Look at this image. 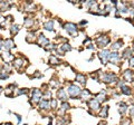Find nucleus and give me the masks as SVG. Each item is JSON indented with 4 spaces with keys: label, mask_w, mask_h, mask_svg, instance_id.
Wrapping results in <instances>:
<instances>
[{
    "label": "nucleus",
    "mask_w": 134,
    "mask_h": 125,
    "mask_svg": "<svg viewBox=\"0 0 134 125\" xmlns=\"http://www.w3.org/2000/svg\"><path fill=\"white\" fill-rule=\"evenodd\" d=\"M100 81L104 82L105 84H110V83H114L117 81V77L114 73H104L100 76Z\"/></svg>",
    "instance_id": "nucleus-1"
},
{
    "label": "nucleus",
    "mask_w": 134,
    "mask_h": 125,
    "mask_svg": "<svg viewBox=\"0 0 134 125\" xmlns=\"http://www.w3.org/2000/svg\"><path fill=\"white\" fill-rule=\"evenodd\" d=\"M67 90H68L69 96L73 97V98H76V97H78V96H81V93H82V90H81L79 87L76 86V85H74V84L69 85L68 88H67Z\"/></svg>",
    "instance_id": "nucleus-2"
},
{
    "label": "nucleus",
    "mask_w": 134,
    "mask_h": 125,
    "mask_svg": "<svg viewBox=\"0 0 134 125\" xmlns=\"http://www.w3.org/2000/svg\"><path fill=\"white\" fill-rule=\"evenodd\" d=\"M64 27H65V30L69 34L70 36H76L77 35L78 28H77V26L75 24H73V22H66Z\"/></svg>",
    "instance_id": "nucleus-3"
},
{
    "label": "nucleus",
    "mask_w": 134,
    "mask_h": 125,
    "mask_svg": "<svg viewBox=\"0 0 134 125\" xmlns=\"http://www.w3.org/2000/svg\"><path fill=\"white\" fill-rule=\"evenodd\" d=\"M121 60V56L117 51H112L110 52V57H109V62H111V64L113 65H118Z\"/></svg>",
    "instance_id": "nucleus-4"
},
{
    "label": "nucleus",
    "mask_w": 134,
    "mask_h": 125,
    "mask_svg": "<svg viewBox=\"0 0 134 125\" xmlns=\"http://www.w3.org/2000/svg\"><path fill=\"white\" fill-rule=\"evenodd\" d=\"M110 50H107V49H103V50L99 51L98 54V57L100 59V62H102L103 65H106L107 62H109V57H110Z\"/></svg>",
    "instance_id": "nucleus-5"
},
{
    "label": "nucleus",
    "mask_w": 134,
    "mask_h": 125,
    "mask_svg": "<svg viewBox=\"0 0 134 125\" xmlns=\"http://www.w3.org/2000/svg\"><path fill=\"white\" fill-rule=\"evenodd\" d=\"M110 43V38L107 36H100L96 39V44L98 45V47H105Z\"/></svg>",
    "instance_id": "nucleus-6"
},
{
    "label": "nucleus",
    "mask_w": 134,
    "mask_h": 125,
    "mask_svg": "<svg viewBox=\"0 0 134 125\" xmlns=\"http://www.w3.org/2000/svg\"><path fill=\"white\" fill-rule=\"evenodd\" d=\"M16 46H15V41L14 39H11V38H7L3 40V48H5V50L6 51H9L10 49H12L15 48Z\"/></svg>",
    "instance_id": "nucleus-7"
},
{
    "label": "nucleus",
    "mask_w": 134,
    "mask_h": 125,
    "mask_svg": "<svg viewBox=\"0 0 134 125\" xmlns=\"http://www.w3.org/2000/svg\"><path fill=\"white\" fill-rule=\"evenodd\" d=\"M88 106H89V108L94 109L95 112H97V111H99V109H100V104H99V102L96 100V98L89 100L88 101Z\"/></svg>",
    "instance_id": "nucleus-8"
},
{
    "label": "nucleus",
    "mask_w": 134,
    "mask_h": 125,
    "mask_svg": "<svg viewBox=\"0 0 134 125\" xmlns=\"http://www.w3.org/2000/svg\"><path fill=\"white\" fill-rule=\"evenodd\" d=\"M31 98L34 102H39L40 98H42V92L38 88H34L31 90Z\"/></svg>",
    "instance_id": "nucleus-9"
},
{
    "label": "nucleus",
    "mask_w": 134,
    "mask_h": 125,
    "mask_svg": "<svg viewBox=\"0 0 134 125\" xmlns=\"http://www.w3.org/2000/svg\"><path fill=\"white\" fill-rule=\"evenodd\" d=\"M48 44H49V39L46 38L43 34H40V35L38 36V45L42 46V47H45V46H47Z\"/></svg>",
    "instance_id": "nucleus-10"
},
{
    "label": "nucleus",
    "mask_w": 134,
    "mask_h": 125,
    "mask_svg": "<svg viewBox=\"0 0 134 125\" xmlns=\"http://www.w3.org/2000/svg\"><path fill=\"white\" fill-rule=\"evenodd\" d=\"M1 57H2L3 60H5V63H7V64H9V63H11V62H14V60H15L14 55L10 54L9 51H6L5 54H2Z\"/></svg>",
    "instance_id": "nucleus-11"
},
{
    "label": "nucleus",
    "mask_w": 134,
    "mask_h": 125,
    "mask_svg": "<svg viewBox=\"0 0 134 125\" xmlns=\"http://www.w3.org/2000/svg\"><path fill=\"white\" fill-rule=\"evenodd\" d=\"M57 96L59 100H62L63 102H66L67 100H68V96H67V93L65 92L64 89H59L57 92Z\"/></svg>",
    "instance_id": "nucleus-12"
},
{
    "label": "nucleus",
    "mask_w": 134,
    "mask_h": 125,
    "mask_svg": "<svg viewBox=\"0 0 134 125\" xmlns=\"http://www.w3.org/2000/svg\"><path fill=\"white\" fill-rule=\"evenodd\" d=\"M39 108L42 109H49L50 108V103L47 100H43L39 102Z\"/></svg>",
    "instance_id": "nucleus-13"
},
{
    "label": "nucleus",
    "mask_w": 134,
    "mask_h": 125,
    "mask_svg": "<svg viewBox=\"0 0 134 125\" xmlns=\"http://www.w3.org/2000/svg\"><path fill=\"white\" fill-rule=\"evenodd\" d=\"M123 77L126 82H132L133 81V73L131 70H125L124 73H123Z\"/></svg>",
    "instance_id": "nucleus-14"
},
{
    "label": "nucleus",
    "mask_w": 134,
    "mask_h": 125,
    "mask_svg": "<svg viewBox=\"0 0 134 125\" xmlns=\"http://www.w3.org/2000/svg\"><path fill=\"white\" fill-rule=\"evenodd\" d=\"M20 26L19 25H11V27H10V34L12 36H16L18 32L20 31Z\"/></svg>",
    "instance_id": "nucleus-15"
},
{
    "label": "nucleus",
    "mask_w": 134,
    "mask_h": 125,
    "mask_svg": "<svg viewBox=\"0 0 134 125\" xmlns=\"http://www.w3.org/2000/svg\"><path fill=\"white\" fill-rule=\"evenodd\" d=\"M15 68H17V69H20V68L22 67V65H24V59L22 58H16L12 62Z\"/></svg>",
    "instance_id": "nucleus-16"
},
{
    "label": "nucleus",
    "mask_w": 134,
    "mask_h": 125,
    "mask_svg": "<svg viewBox=\"0 0 134 125\" xmlns=\"http://www.w3.org/2000/svg\"><path fill=\"white\" fill-rule=\"evenodd\" d=\"M44 28L48 30V31H53L54 30V21L53 20H47L44 24Z\"/></svg>",
    "instance_id": "nucleus-17"
},
{
    "label": "nucleus",
    "mask_w": 134,
    "mask_h": 125,
    "mask_svg": "<svg viewBox=\"0 0 134 125\" xmlns=\"http://www.w3.org/2000/svg\"><path fill=\"white\" fill-rule=\"evenodd\" d=\"M75 79H76V82L81 83V84H86V76H85L84 74H82V73L77 74Z\"/></svg>",
    "instance_id": "nucleus-18"
},
{
    "label": "nucleus",
    "mask_w": 134,
    "mask_h": 125,
    "mask_svg": "<svg viewBox=\"0 0 134 125\" xmlns=\"http://www.w3.org/2000/svg\"><path fill=\"white\" fill-rule=\"evenodd\" d=\"M107 115H109V106H104L99 111V116L103 117V119H106Z\"/></svg>",
    "instance_id": "nucleus-19"
},
{
    "label": "nucleus",
    "mask_w": 134,
    "mask_h": 125,
    "mask_svg": "<svg viewBox=\"0 0 134 125\" xmlns=\"http://www.w3.org/2000/svg\"><path fill=\"white\" fill-rule=\"evenodd\" d=\"M118 106H120V108H118V112L121 113V115H124L126 111H128V105H126L124 102H121L120 104H118Z\"/></svg>",
    "instance_id": "nucleus-20"
},
{
    "label": "nucleus",
    "mask_w": 134,
    "mask_h": 125,
    "mask_svg": "<svg viewBox=\"0 0 134 125\" xmlns=\"http://www.w3.org/2000/svg\"><path fill=\"white\" fill-rule=\"evenodd\" d=\"M96 100H97L98 102L106 101V92H105V90H100L97 95H96Z\"/></svg>",
    "instance_id": "nucleus-21"
},
{
    "label": "nucleus",
    "mask_w": 134,
    "mask_h": 125,
    "mask_svg": "<svg viewBox=\"0 0 134 125\" xmlns=\"http://www.w3.org/2000/svg\"><path fill=\"white\" fill-rule=\"evenodd\" d=\"M72 50V46H70L69 44H64L61 46V52L62 54H65L67 51H70Z\"/></svg>",
    "instance_id": "nucleus-22"
},
{
    "label": "nucleus",
    "mask_w": 134,
    "mask_h": 125,
    "mask_svg": "<svg viewBox=\"0 0 134 125\" xmlns=\"http://www.w3.org/2000/svg\"><path fill=\"white\" fill-rule=\"evenodd\" d=\"M132 56V49L130 48V47H128V48H125V50L123 51V54H122V57L123 58H129L130 59V57Z\"/></svg>",
    "instance_id": "nucleus-23"
},
{
    "label": "nucleus",
    "mask_w": 134,
    "mask_h": 125,
    "mask_svg": "<svg viewBox=\"0 0 134 125\" xmlns=\"http://www.w3.org/2000/svg\"><path fill=\"white\" fill-rule=\"evenodd\" d=\"M49 64L50 65H58L59 64V59H58V57H56L55 55H50L49 56Z\"/></svg>",
    "instance_id": "nucleus-24"
},
{
    "label": "nucleus",
    "mask_w": 134,
    "mask_h": 125,
    "mask_svg": "<svg viewBox=\"0 0 134 125\" xmlns=\"http://www.w3.org/2000/svg\"><path fill=\"white\" fill-rule=\"evenodd\" d=\"M81 96L83 100L85 101H87L89 97H91V92H89L88 89H84V90H82V93H81Z\"/></svg>",
    "instance_id": "nucleus-25"
},
{
    "label": "nucleus",
    "mask_w": 134,
    "mask_h": 125,
    "mask_svg": "<svg viewBox=\"0 0 134 125\" xmlns=\"http://www.w3.org/2000/svg\"><path fill=\"white\" fill-rule=\"evenodd\" d=\"M9 9L8 1H0V11H7Z\"/></svg>",
    "instance_id": "nucleus-26"
},
{
    "label": "nucleus",
    "mask_w": 134,
    "mask_h": 125,
    "mask_svg": "<svg viewBox=\"0 0 134 125\" xmlns=\"http://www.w3.org/2000/svg\"><path fill=\"white\" fill-rule=\"evenodd\" d=\"M122 40H117V41H115V43L113 44V46H112V49H113V51H116L118 48H121L122 46Z\"/></svg>",
    "instance_id": "nucleus-27"
},
{
    "label": "nucleus",
    "mask_w": 134,
    "mask_h": 125,
    "mask_svg": "<svg viewBox=\"0 0 134 125\" xmlns=\"http://www.w3.org/2000/svg\"><path fill=\"white\" fill-rule=\"evenodd\" d=\"M27 41L28 43H34L35 41V34L34 32H28V35H27Z\"/></svg>",
    "instance_id": "nucleus-28"
},
{
    "label": "nucleus",
    "mask_w": 134,
    "mask_h": 125,
    "mask_svg": "<svg viewBox=\"0 0 134 125\" xmlns=\"http://www.w3.org/2000/svg\"><path fill=\"white\" fill-rule=\"evenodd\" d=\"M70 108V106H69V104L67 103V102H63L62 103V106H61V109L63 112H66V111H68V109Z\"/></svg>",
    "instance_id": "nucleus-29"
},
{
    "label": "nucleus",
    "mask_w": 134,
    "mask_h": 125,
    "mask_svg": "<svg viewBox=\"0 0 134 125\" xmlns=\"http://www.w3.org/2000/svg\"><path fill=\"white\" fill-rule=\"evenodd\" d=\"M121 90H122L123 94H125V95H130V94H131V88H130L129 86H123L121 88Z\"/></svg>",
    "instance_id": "nucleus-30"
},
{
    "label": "nucleus",
    "mask_w": 134,
    "mask_h": 125,
    "mask_svg": "<svg viewBox=\"0 0 134 125\" xmlns=\"http://www.w3.org/2000/svg\"><path fill=\"white\" fill-rule=\"evenodd\" d=\"M32 24H34V21H32V19H30V18H26L25 19L24 25L26 26V27H31Z\"/></svg>",
    "instance_id": "nucleus-31"
},
{
    "label": "nucleus",
    "mask_w": 134,
    "mask_h": 125,
    "mask_svg": "<svg viewBox=\"0 0 134 125\" xmlns=\"http://www.w3.org/2000/svg\"><path fill=\"white\" fill-rule=\"evenodd\" d=\"M9 77V74L6 73V71H2V73H0V79H7Z\"/></svg>",
    "instance_id": "nucleus-32"
},
{
    "label": "nucleus",
    "mask_w": 134,
    "mask_h": 125,
    "mask_svg": "<svg viewBox=\"0 0 134 125\" xmlns=\"http://www.w3.org/2000/svg\"><path fill=\"white\" fill-rule=\"evenodd\" d=\"M28 93V89L27 88H21V89H18L17 94L18 95H21V94H27Z\"/></svg>",
    "instance_id": "nucleus-33"
},
{
    "label": "nucleus",
    "mask_w": 134,
    "mask_h": 125,
    "mask_svg": "<svg viewBox=\"0 0 134 125\" xmlns=\"http://www.w3.org/2000/svg\"><path fill=\"white\" fill-rule=\"evenodd\" d=\"M50 85L53 86V87H55V88H57V87L59 86V82H57V81H55V79H53V81L50 82Z\"/></svg>",
    "instance_id": "nucleus-34"
},
{
    "label": "nucleus",
    "mask_w": 134,
    "mask_h": 125,
    "mask_svg": "<svg viewBox=\"0 0 134 125\" xmlns=\"http://www.w3.org/2000/svg\"><path fill=\"white\" fill-rule=\"evenodd\" d=\"M44 97H46V98H50V97H51V93L49 92V90H46V92L44 93Z\"/></svg>",
    "instance_id": "nucleus-35"
},
{
    "label": "nucleus",
    "mask_w": 134,
    "mask_h": 125,
    "mask_svg": "<svg viewBox=\"0 0 134 125\" xmlns=\"http://www.w3.org/2000/svg\"><path fill=\"white\" fill-rule=\"evenodd\" d=\"M56 105H57V100H51V103H50V107L56 108Z\"/></svg>",
    "instance_id": "nucleus-36"
},
{
    "label": "nucleus",
    "mask_w": 134,
    "mask_h": 125,
    "mask_svg": "<svg viewBox=\"0 0 134 125\" xmlns=\"http://www.w3.org/2000/svg\"><path fill=\"white\" fill-rule=\"evenodd\" d=\"M129 65L131 67H134V57H131L129 59Z\"/></svg>",
    "instance_id": "nucleus-37"
},
{
    "label": "nucleus",
    "mask_w": 134,
    "mask_h": 125,
    "mask_svg": "<svg viewBox=\"0 0 134 125\" xmlns=\"http://www.w3.org/2000/svg\"><path fill=\"white\" fill-rule=\"evenodd\" d=\"M130 115L134 116V105H132L131 107H130Z\"/></svg>",
    "instance_id": "nucleus-38"
},
{
    "label": "nucleus",
    "mask_w": 134,
    "mask_h": 125,
    "mask_svg": "<svg viewBox=\"0 0 134 125\" xmlns=\"http://www.w3.org/2000/svg\"><path fill=\"white\" fill-rule=\"evenodd\" d=\"M14 115L17 117V120H18V123H20V122H21V116H20V115H18V114H16V113H15Z\"/></svg>",
    "instance_id": "nucleus-39"
},
{
    "label": "nucleus",
    "mask_w": 134,
    "mask_h": 125,
    "mask_svg": "<svg viewBox=\"0 0 134 125\" xmlns=\"http://www.w3.org/2000/svg\"><path fill=\"white\" fill-rule=\"evenodd\" d=\"M3 48V40L0 38V50H1V49Z\"/></svg>",
    "instance_id": "nucleus-40"
},
{
    "label": "nucleus",
    "mask_w": 134,
    "mask_h": 125,
    "mask_svg": "<svg viewBox=\"0 0 134 125\" xmlns=\"http://www.w3.org/2000/svg\"><path fill=\"white\" fill-rule=\"evenodd\" d=\"M87 48H89V49H94V46H93L92 44H89L88 46H87Z\"/></svg>",
    "instance_id": "nucleus-41"
},
{
    "label": "nucleus",
    "mask_w": 134,
    "mask_h": 125,
    "mask_svg": "<svg viewBox=\"0 0 134 125\" xmlns=\"http://www.w3.org/2000/svg\"><path fill=\"white\" fill-rule=\"evenodd\" d=\"M87 24V21L86 20H83V21H81V25H86Z\"/></svg>",
    "instance_id": "nucleus-42"
},
{
    "label": "nucleus",
    "mask_w": 134,
    "mask_h": 125,
    "mask_svg": "<svg viewBox=\"0 0 134 125\" xmlns=\"http://www.w3.org/2000/svg\"><path fill=\"white\" fill-rule=\"evenodd\" d=\"M98 125H106V123H105V122H100Z\"/></svg>",
    "instance_id": "nucleus-43"
},
{
    "label": "nucleus",
    "mask_w": 134,
    "mask_h": 125,
    "mask_svg": "<svg viewBox=\"0 0 134 125\" xmlns=\"http://www.w3.org/2000/svg\"><path fill=\"white\" fill-rule=\"evenodd\" d=\"M2 92V88H1V87H0V93H1Z\"/></svg>",
    "instance_id": "nucleus-44"
},
{
    "label": "nucleus",
    "mask_w": 134,
    "mask_h": 125,
    "mask_svg": "<svg viewBox=\"0 0 134 125\" xmlns=\"http://www.w3.org/2000/svg\"><path fill=\"white\" fill-rule=\"evenodd\" d=\"M2 19V17H1V15H0V20H1Z\"/></svg>",
    "instance_id": "nucleus-45"
},
{
    "label": "nucleus",
    "mask_w": 134,
    "mask_h": 125,
    "mask_svg": "<svg viewBox=\"0 0 134 125\" xmlns=\"http://www.w3.org/2000/svg\"><path fill=\"white\" fill-rule=\"evenodd\" d=\"M132 5H133V7H134V2H133V3H132Z\"/></svg>",
    "instance_id": "nucleus-46"
},
{
    "label": "nucleus",
    "mask_w": 134,
    "mask_h": 125,
    "mask_svg": "<svg viewBox=\"0 0 134 125\" xmlns=\"http://www.w3.org/2000/svg\"><path fill=\"white\" fill-rule=\"evenodd\" d=\"M24 125H27V124H24Z\"/></svg>",
    "instance_id": "nucleus-47"
}]
</instances>
